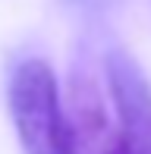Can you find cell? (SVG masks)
<instances>
[{
    "mask_svg": "<svg viewBox=\"0 0 151 154\" xmlns=\"http://www.w3.org/2000/svg\"><path fill=\"white\" fill-rule=\"evenodd\" d=\"M10 120L25 154H63L66 123L54 69L44 60H22L10 75Z\"/></svg>",
    "mask_w": 151,
    "mask_h": 154,
    "instance_id": "cell-1",
    "label": "cell"
},
{
    "mask_svg": "<svg viewBox=\"0 0 151 154\" xmlns=\"http://www.w3.org/2000/svg\"><path fill=\"white\" fill-rule=\"evenodd\" d=\"M66 123V145L63 154H132L123 129L110 120L101 88L94 75L72 72L69 82V107L63 110Z\"/></svg>",
    "mask_w": 151,
    "mask_h": 154,
    "instance_id": "cell-2",
    "label": "cell"
},
{
    "mask_svg": "<svg viewBox=\"0 0 151 154\" xmlns=\"http://www.w3.org/2000/svg\"><path fill=\"white\" fill-rule=\"evenodd\" d=\"M104 79L116 110V126L132 154H151V82L145 69L129 51L110 47L104 57Z\"/></svg>",
    "mask_w": 151,
    "mask_h": 154,
    "instance_id": "cell-3",
    "label": "cell"
},
{
    "mask_svg": "<svg viewBox=\"0 0 151 154\" xmlns=\"http://www.w3.org/2000/svg\"><path fill=\"white\" fill-rule=\"evenodd\" d=\"M120 0H63V6L76 16H101V13H110Z\"/></svg>",
    "mask_w": 151,
    "mask_h": 154,
    "instance_id": "cell-4",
    "label": "cell"
}]
</instances>
